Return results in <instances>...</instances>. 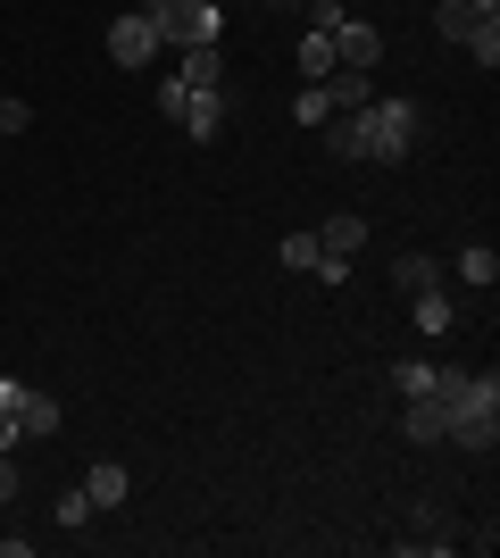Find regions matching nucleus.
<instances>
[{
	"label": "nucleus",
	"instance_id": "1",
	"mask_svg": "<svg viewBox=\"0 0 500 558\" xmlns=\"http://www.w3.org/2000/svg\"><path fill=\"white\" fill-rule=\"evenodd\" d=\"M333 125V159H367V167H401L408 159V142H417V100H392V93H376L367 109H342V117H326Z\"/></svg>",
	"mask_w": 500,
	"mask_h": 558
},
{
	"label": "nucleus",
	"instance_id": "2",
	"mask_svg": "<svg viewBox=\"0 0 500 558\" xmlns=\"http://www.w3.org/2000/svg\"><path fill=\"white\" fill-rule=\"evenodd\" d=\"M434 34L459 50H476V68H500V0H442Z\"/></svg>",
	"mask_w": 500,
	"mask_h": 558
},
{
	"label": "nucleus",
	"instance_id": "3",
	"mask_svg": "<svg viewBox=\"0 0 500 558\" xmlns=\"http://www.w3.org/2000/svg\"><path fill=\"white\" fill-rule=\"evenodd\" d=\"M150 25H159L167 50H192V43H217V34H225V9H217V0H167Z\"/></svg>",
	"mask_w": 500,
	"mask_h": 558
},
{
	"label": "nucleus",
	"instance_id": "4",
	"mask_svg": "<svg viewBox=\"0 0 500 558\" xmlns=\"http://www.w3.org/2000/svg\"><path fill=\"white\" fill-rule=\"evenodd\" d=\"M159 25L143 17V9H125L118 25H109V59H118V68H159Z\"/></svg>",
	"mask_w": 500,
	"mask_h": 558
},
{
	"label": "nucleus",
	"instance_id": "5",
	"mask_svg": "<svg viewBox=\"0 0 500 558\" xmlns=\"http://www.w3.org/2000/svg\"><path fill=\"white\" fill-rule=\"evenodd\" d=\"M442 442L492 450V442H500V400H484V409H451V434H442Z\"/></svg>",
	"mask_w": 500,
	"mask_h": 558
},
{
	"label": "nucleus",
	"instance_id": "6",
	"mask_svg": "<svg viewBox=\"0 0 500 558\" xmlns=\"http://www.w3.org/2000/svg\"><path fill=\"white\" fill-rule=\"evenodd\" d=\"M333 59H342V68H367V75H376L383 34H376V25H358V17H342V25H333Z\"/></svg>",
	"mask_w": 500,
	"mask_h": 558
},
{
	"label": "nucleus",
	"instance_id": "7",
	"mask_svg": "<svg viewBox=\"0 0 500 558\" xmlns=\"http://www.w3.org/2000/svg\"><path fill=\"white\" fill-rule=\"evenodd\" d=\"M9 417H17V434H25V442H50V434H59V400H50V392H25V384H17Z\"/></svg>",
	"mask_w": 500,
	"mask_h": 558
},
{
	"label": "nucleus",
	"instance_id": "8",
	"mask_svg": "<svg viewBox=\"0 0 500 558\" xmlns=\"http://www.w3.org/2000/svg\"><path fill=\"white\" fill-rule=\"evenodd\" d=\"M125 492H134V475H125L118 459H93V466H84V500H93V509H125Z\"/></svg>",
	"mask_w": 500,
	"mask_h": 558
},
{
	"label": "nucleus",
	"instance_id": "9",
	"mask_svg": "<svg viewBox=\"0 0 500 558\" xmlns=\"http://www.w3.org/2000/svg\"><path fill=\"white\" fill-rule=\"evenodd\" d=\"M401 434H408V442H442V434H451V409H442L434 392H417L401 409Z\"/></svg>",
	"mask_w": 500,
	"mask_h": 558
},
{
	"label": "nucleus",
	"instance_id": "10",
	"mask_svg": "<svg viewBox=\"0 0 500 558\" xmlns=\"http://www.w3.org/2000/svg\"><path fill=\"white\" fill-rule=\"evenodd\" d=\"M326 100H333V117H342V109H367V100H376V75H367V68H333L326 75Z\"/></svg>",
	"mask_w": 500,
	"mask_h": 558
},
{
	"label": "nucleus",
	"instance_id": "11",
	"mask_svg": "<svg viewBox=\"0 0 500 558\" xmlns=\"http://www.w3.org/2000/svg\"><path fill=\"white\" fill-rule=\"evenodd\" d=\"M192 142H217V125H225V100L217 93H184V117H175Z\"/></svg>",
	"mask_w": 500,
	"mask_h": 558
},
{
	"label": "nucleus",
	"instance_id": "12",
	"mask_svg": "<svg viewBox=\"0 0 500 558\" xmlns=\"http://www.w3.org/2000/svg\"><path fill=\"white\" fill-rule=\"evenodd\" d=\"M451 276L467 283V292H492V283H500V258H492V242H476V251H459V258H451Z\"/></svg>",
	"mask_w": 500,
	"mask_h": 558
},
{
	"label": "nucleus",
	"instance_id": "13",
	"mask_svg": "<svg viewBox=\"0 0 500 558\" xmlns=\"http://www.w3.org/2000/svg\"><path fill=\"white\" fill-rule=\"evenodd\" d=\"M333 68H342V59H333V34H326V25H309V34H301V75H309V84H326Z\"/></svg>",
	"mask_w": 500,
	"mask_h": 558
},
{
	"label": "nucleus",
	"instance_id": "14",
	"mask_svg": "<svg viewBox=\"0 0 500 558\" xmlns=\"http://www.w3.org/2000/svg\"><path fill=\"white\" fill-rule=\"evenodd\" d=\"M358 242H367L358 217H326V226H317V251H326V258H358Z\"/></svg>",
	"mask_w": 500,
	"mask_h": 558
},
{
	"label": "nucleus",
	"instance_id": "15",
	"mask_svg": "<svg viewBox=\"0 0 500 558\" xmlns=\"http://www.w3.org/2000/svg\"><path fill=\"white\" fill-rule=\"evenodd\" d=\"M392 283H401V292H434V283H442V267H434L426 251H401V258H392Z\"/></svg>",
	"mask_w": 500,
	"mask_h": 558
},
{
	"label": "nucleus",
	"instance_id": "16",
	"mask_svg": "<svg viewBox=\"0 0 500 558\" xmlns=\"http://www.w3.org/2000/svg\"><path fill=\"white\" fill-rule=\"evenodd\" d=\"M408 301H417V333H451V292H442V283H434V292H408Z\"/></svg>",
	"mask_w": 500,
	"mask_h": 558
},
{
	"label": "nucleus",
	"instance_id": "17",
	"mask_svg": "<svg viewBox=\"0 0 500 558\" xmlns=\"http://www.w3.org/2000/svg\"><path fill=\"white\" fill-rule=\"evenodd\" d=\"M392 392H401V400L434 392V359H401V367H392Z\"/></svg>",
	"mask_w": 500,
	"mask_h": 558
},
{
	"label": "nucleus",
	"instance_id": "18",
	"mask_svg": "<svg viewBox=\"0 0 500 558\" xmlns=\"http://www.w3.org/2000/svg\"><path fill=\"white\" fill-rule=\"evenodd\" d=\"M317 258H326V251H317V233H284V267H301V276H309Z\"/></svg>",
	"mask_w": 500,
	"mask_h": 558
},
{
	"label": "nucleus",
	"instance_id": "19",
	"mask_svg": "<svg viewBox=\"0 0 500 558\" xmlns=\"http://www.w3.org/2000/svg\"><path fill=\"white\" fill-rule=\"evenodd\" d=\"M292 117H301V125H326V117H333V100H326V84H309V93H301V109H292Z\"/></svg>",
	"mask_w": 500,
	"mask_h": 558
},
{
	"label": "nucleus",
	"instance_id": "20",
	"mask_svg": "<svg viewBox=\"0 0 500 558\" xmlns=\"http://www.w3.org/2000/svg\"><path fill=\"white\" fill-rule=\"evenodd\" d=\"M93 517H100V509L84 500V492H68V500H59V525H93Z\"/></svg>",
	"mask_w": 500,
	"mask_h": 558
},
{
	"label": "nucleus",
	"instance_id": "21",
	"mask_svg": "<svg viewBox=\"0 0 500 558\" xmlns=\"http://www.w3.org/2000/svg\"><path fill=\"white\" fill-rule=\"evenodd\" d=\"M17 484H25V466H17V450H0V500H17Z\"/></svg>",
	"mask_w": 500,
	"mask_h": 558
},
{
	"label": "nucleus",
	"instance_id": "22",
	"mask_svg": "<svg viewBox=\"0 0 500 558\" xmlns=\"http://www.w3.org/2000/svg\"><path fill=\"white\" fill-rule=\"evenodd\" d=\"M25 117H34L25 100H0V134H25Z\"/></svg>",
	"mask_w": 500,
	"mask_h": 558
},
{
	"label": "nucleus",
	"instance_id": "23",
	"mask_svg": "<svg viewBox=\"0 0 500 558\" xmlns=\"http://www.w3.org/2000/svg\"><path fill=\"white\" fill-rule=\"evenodd\" d=\"M25 434H17V417H9V409H0V450H17Z\"/></svg>",
	"mask_w": 500,
	"mask_h": 558
},
{
	"label": "nucleus",
	"instance_id": "24",
	"mask_svg": "<svg viewBox=\"0 0 500 558\" xmlns=\"http://www.w3.org/2000/svg\"><path fill=\"white\" fill-rule=\"evenodd\" d=\"M134 9H143V17H159V9H167V0H134Z\"/></svg>",
	"mask_w": 500,
	"mask_h": 558
}]
</instances>
